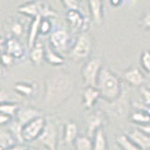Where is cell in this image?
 <instances>
[{"label":"cell","instance_id":"obj_4","mask_svg":"<svg viewBox=\"0 0 150 150\" xmlns=\"http://www.w3.org/2000/svg\"><path fill=\"white\" fill-rule=\"evenodd\" d=\"M103 66L100 56H93L88 58L81 68V78L84 86H96Z\"/></svg>","mask_w":150,"mask_h":150},{"label":"cell","instance_id":"obj_23","mask_svg":"<svg viewBox=\"0 0 150 150\" xmlns=\"http://www.w3.org/2000/svg\"><path fill=\"white\" fill-rule=\"evenodd\" d=\"M93 150H108V140L104 129H98L93 136Z\"/></svg>","mask_w":150,"mask_h":150},{"label":"cell","instance_id":"obj_27","mask_svg":"<svg viewBox=\"0 0 150 150\" xmlns=\"http://www.w3.org/2000/svg\"><path fill=\"white\" fill-rule=\"evenodd\" d=\"M20 107L21 106L19 105L18 103L14 101H9V100L2 101L1 104H0V112H1V114L8 115L14 118L17 115L18 110L20 109Z\"/></svg>","mask_w":150,"mask_h":150},{"label":"cell","instance_id":"obj_7","mask_svg":"<svg viewBox=\"0 0 150 150\" xmlns=\"http://www.w3.org/2000/svg\"><path fill=\"white\" fill-rule=\"evenodd\" d=\"M67 21L69 30L76 35L82 32H87L90 28V19L87 18L81 11V9H69L66 12Z\"/></svg>","mask_w":150,"mask_h":150},{"label":"cell","instance_id":"obj_36","mask_svg":"<svg viewBox=\"0 0 150 150\" xmlns=\"http://www.w3.org/2000/svg\"><path fill=\"white\" fill-rule=\"evenodd\" d=\"M13 117L9 116L8 115H5V114H1L0 112V124H1L2 127H5L7 125H9L13 121Z\"/></svg>","mask_w":150,"mask_h":150},{"label":"cell","instance_id":"obj_17","mask_svg":"<svg viewBox=\"0 0 150 150\" xmlns=\"http://www.w3.org/2000/svg\"><path fill=\"white\" fill-rule=\"evenodd\" d=\"M42 17L40 15L31 19L27 32V46L28 49H32L34 45L38 42V37L40 35V25Z\"/></svg>","mask_w":150,"mask_h":150},{"label":"cell","instance_id":"obj_37","mask_svg":"<svg viewBox=\"0 0 150 150\" xmlns=\"http://www.w3.org/2000/svg\"><path fill=\"white\" fill-rule=\"evenodd\" d=\"M28 147L25 146V145H23V144H16L12 145V146L7 148L6 150H26Z\"/></svg>","mask_w":150,"mask_h":150},{"label":"cell","instance_id":"obj_18","mask_svg":"<svg viewBox=\"0 0 150 150\" xmlns=\"http://www.w3.org/2000/svg\"><path fill=\"white\" fill-rule=\"evenodd\" d=\"M13 90L15 91L18 95L23 98H29L35 96L37 93L38 86L35 82H18L14 83Z\"/></svg>","mask_w":150,"mask_h":150},{"label":"cell","instance_id":"obj_33","mask_svg":"<svg viewBox=\"0 0 150 150\" xmlns=\"http://www.w3.org/2000/svg\"><path fill=\"white\" fill-rule=\"evenodd\" d=\"M64 7L69 9H81V0H60Z\"/></svg>","mask_w":150,"mask_h":150},{"label":"cell","instance_id":"obj_6","mask_svg":"<svg viewBox=\"0 0 150 150\" xmlns=\"http://www.w3.org/2000/svg\"><path fill=\"white\" fill-rule=\"evenodd\" d=\"M59 129L56 123L50 118H46V125L43 131L35 142L48 150H57Z\"/></svg>","mask_w":150,"mask_h":150},{"label":"cell","instance_id":"obj_38","mask_svg":"<svg viewBox=\"0 0 150 150\" xmlns=\"http://www.w3.org/2000/svg\"><path fill=\"white\" fill-rule=\"evenodd\" d=\"M125 0H109L110 6L112 8H119L123 5Z\"/></svg>","mask_w":150,"mask_h":150},{"label":"cell","instance_id":"obj_34","mask_svg":"<svg viewBox=\"0 0 150 150\" xmlns=\"http://www.w3.org/2000/svg\"><path fill=\"white\" fill-rule=\"evenodd\" d=\"M14 59L11 54H8V53H1V64H2V67L5 68H9L11 66H12L14 64Z\"/></svg>","mask_w":150,"mask_h":150},{"label":"cell","instance_id":"obj_16","mask_svg":"<svg viewBox=\"0 0 150 150\" xmlns=\"http://www.w3.org/2000/svg\"><path fill=\"white\" fill-rule=\"evenodd\" d=\"M138 146L143 150H150V136L135 127L127 134Z\"/></svg>","mask_w":150,"mask_h":150},{"label":"cell","instance_id":"obj_26","mask_svg":"<svg viewBox=\"0 0 150 150\" xmlns=\"http://www.w3.org/2000/svg\"><path fill=\"white\" fill-rule=\"evenodd\" d=\"M130 121L136 126L150 123V115L143 110H135L129 116Z\"/></svg>","mask_w":150,"mask_h":150},{"label":"cell","instance_id":"obj_5","mask_svg":"<svg viewBox=\"0 0 150 150\" xmlns=\"http://www.w3.org/2000/svg\"><path fill=\"white\" fill-rule=\"evenodd\" d=\"M70 32L66 28H55L49 35V45L61 54H69L75 40Z\"/></svg>","mask_w":150,"mask_h":150},{"label":"cell","instance_id":"obj_2","mask_svg":"<svg viewBox=\"0 0 150 150\" xmlns=\"http://www.w3.org/2000/svg\"><path fill=\"white\" fill-rule=\"evenodd\" d=\"M101 98L107 103H112L122 96V83L120 78L112 70L104 66L102 68L97 84Z\"/></svg>","mask_w":150,"mask_h":150},{"label":"cell","instance_id":"obj_31","mask_svg":"<svg viewBox=\"0 0 150 150\" xmlns=\"http://www.w3.org/2000/svg\"><path fill=\"white\" fill-rule=\"evenodd\" d=\"M9 30H11V36L19 38L21 37L23 32V25L20 21H12L9 25Z\"/></svg>","mask_w":150,"mask_h":150},{"label":"cell","instance_id":"obj_24","mask_svg":"<svg viewBox=\"0 0 150 150\" xmlns=\"http://www.w3.org/2000/svg\"><path fill=\"white\" fill-rule=\"evenodd\" d=\"M115 142L121 150H143L136 144L127 134H119L116 136Z\"/></svg>","mask_w":150,"mask_h":150},{"label":"cell","instance_id":"obj_40","mask_svg":"<svg viewBox=\"0 0 150 150\" xmlns=\"http://www.w3.org/2000/svg\"><path fill=\"white\" fill-rule=\"evenodd\" d=\"M26 150H40V149H38V148H36V147H28Z\"/></svg>","mask_w":150,"mask_h":150},{"label":"cell","instance_id":"obj_13","mask_svg":"<svg viewBox=\"0 0 150 150\" xmlns=\"http://www.w3.org/2000/svg\"><path fill=\"white\" fill-rule=\"evenodd\" d=\"M122 77H123L124 81L128 83L129 86L137 87L143 86V83L145 80L143 71L135 66H131L129 69H127L123 72Z\"/></svg>","mask_w":150,"mask_h":150},{"label":"cell","instance_id":"obj_1","mask_svg":"<svg viewBox=\"0 0 150 150\" xmlns=\"http://www.w3.org/2000/svg\"><path fill=\"white\" fill-rule=\"evenodd\" d=\"M75 90V80L69 72L54 70L46 75L44 80L43 105L56 107L71 97Z\"/></svg>","mask_w":150,"mask_h":150},{"label":"cell","instance_id":"obj_30","mask_svg":"<svg viewBox=\"0 0 150 150\" xmlns=\"http://www.w3.org/2000/svg\"><path fill=\"white\" fill-rule=\"evenodd\" d=\"M58 15V13L56 12L54 9L52 8L49 4L47 3H42L41 9H40V16L42 18H56Z\"/></svg>","mask_w":150,"mask_h":150},{"label":"cell","instance_id":"obj_14","mask_svg":"<svg viewBox=\"0 0 150 150\" xmlns=\"http://www.w3.org/2000/svg\"><path fill=\"white\" fill-rule=\"evenodd\" d=\"M101 98L100 92L96 86H86L82 94V102L84 109L91 110Z\"/></svg>","mask_w":150,"mask_h":150},{"label":"cell","instance_id":"obj_9","mask_svg":"<svg viewBox=\"0 0 150 150\" xmlns=\"http://www.w3.org/2000/svg\"><path fill=\"white\" fill-rule=\"evenodd\" d=\"M1 53L11 54L15 60H23L25 56V48L16 37L9 36L1 40Z\"/></svg>","mask_w":150,"mask_h":150},{"label":"cell","instance_id":"obj_20","mask_svg":"<svg viewBox=\"0 0 150 150\" xmlns=\"http://www.w3.org/2000/svg\"><path fill=\"white\" fill-rule=\"evenodd\" d=\"M29 51V59L31 63L37 67L41 66L43 61H45V46L40 41H38Z\"/></svg>","mask_w":150,"mask_h":150},{"label":"cell","instance_id":"obj_21","mask_svg":"<svg viewBox=\"0 0 150 150\" xmlns=\"http://www.w3.org/2000/svg\"><path fill=\"white\" fill-rule=\"evenodd\" d=\"M45 61L53 67H59L65 64V57L63 54L53 49L50 45L45 46Z\"/></svg>","mask_w":150,"mask_h":150},{"label":"cell","instance_id":"obj_22","mask_svg":"<svg viewBox=\"0 0 150 150\" xmlns=\"http://www.w3.org/2000/svg\"><path fill=\"white\" fill-rule=\"evenodd\" d=\"M16 144H19V142L9 129L2 128L0 130V150H6Z\"/></svg>","mask_w":150,"mask_h":150},{"label":"cell","instance_id":"obj_28","mask_svg":"<svg viewBox=\"0 0 150 150\" xmlns=\"http://www.w3.org/2000/svg\"><path fill=\"white\" fill-rule=\"evenodd\" d=\"M53 31V23L50 18H42L40 25V35H50Z\"/></svg>","mask_w":150,"mask_h":150},{"label":"cell","instance_id":"obj_12","mask_svg":"<svg viewBox=\"0 0 150 150\" xmlns=\"http://www.w3.org/2000/svg\"><path fill=\"white\" fill-rule=\"evenodd\" d=\"M40 116H42V112L36 108L33 107H27L23 106L20 107V109L18 110L16 116L14 117V119L16 120L17 123L23 127L27 123H29L30 121L34 120Z\"/></svg>","mask_w":150,"mask_h":150},{"label":"cell","instance_id":"obj_32","mask_svg":"<svg viewBox=\"0 0 150 150\" xmlns=\"http://www.w3.org/2000/svg\"><path fill=\"white\" fill-rule=\"evenodd\" d=\"M139 26L144 30H150V8L145 11L138 21Z\"/></svg>","mask_w":150,"mask_h":150},{"label":"cell","instance_id":"obj_3","mask_svg":"<svg viewBox=\"0 0 150 150\" xmlns=\"http://www.w3.org/2000/svg\"><path fill=\"white\" fill-rule=\"evenodd\" d=\"M94 47V39L91 33L82 32L76 35L69 56L74 61H83L90 58Z\"/></svg>","mask_w":150,"mask_h":150},{"label":"cell","instance_id":"obj_8","mask_svg":"<svg viewBox=\"0 0 150 150\" xmlns=\"http://www.w3.org/2000/svg\"><path fill=\"white\" fill-rule=\"evenodd\" d=\"M46 125V118L40 116L25 125L22 129V138L25 143H32L40 137Z\"/></svg>","mask_w":150,"mask_h":150},{"label":"cell","instance_id":"obj_25","mask_svg":"<svg viewBox=\"0 0 150 150\" xmlns=\"http://www.w3.org/2000/svg\"><path fill=\"white\" fill-rule=\"evenodd\" d=\"M75 150H93V139L86 135H79L73 143Z\"/></svg>","mask_w":150,"mask_h":150},{"label":"cell","instance_id":"obj_15","mask_svg":"<svg viewBox=\"0 0 150 150\" xmlns=\"http://www.w3.org/2000/svg\"><path fill=\"white\" fill-rule=\"evenodd\" d=\"M42 3L40 0H31L23 3L18 7L17 11L23 16L34 19L35 17L40 15V9Z\"/></svg>","mask_w":150,"mask_h":150},{"label":"cell","instance_id":"obj_11","mask_svg":"<svg viewBox=\"0 0 150 150\" xmlns=\"http://www.w3.org/2000/svg\"><path fill=\"white\" fill-rule=\"evenodd\" d=\"M87 5L91 21L96 25L101 26L104 22L103 0H87Z\"/></svg>","mask_w":150,"mask_h":150},{"label":"cell","instance_id":"obj_19","mask_svg":"<svg viewBox=\"0 0 150 150\" xmlns=\"http://www.w3.org/2000/svg\"><path fill=\"white\" fill-rule=\"evenodd\" d=\"M79 136L78 125L73 121H68L64 125L63 142L67 144H71Z\"/></svg>","mask_w":150,"mask_h":150},{"label":"cell","instance_id":"obj_35","mask_svg":"<svg viewBox=\"0 0 150 150\" xmlns=\"http://www.w3.org/2000/svg\"><path fill=\"white\" fill-rule=\"evenodd\" d=\"M140 93H141V95H142L143 101L144 104L150 105V88L146 86H141Z\"/></svg>","mask_w":150,"mask_h":150},{"label":"cell","instance_id":"obj_29","mask_svg":"<svg viewBox=\"0 0 150 150\" xmlns=\"http://www.w3.org/2000/svg\"><path fill=\"white\" fill-rule=\"evenodd\" d=\"M140 65L144 71L150 74V50H144L140 56Z\"/></svg>","mask_w":150,"mask_h":150},{"label":"cell","instance_id":"obj_39","mask_svg":"<svg viewBox=\"0 0 150 150\" xmlns=\"http://www.w3.org/2000/svg\"><path fill=\"white\" fill-rule=\"evenodd\" d=\"M137 128H139L141 130H143L144 133H146L147 135L150 136V123L145 124V125H140V126H136Z\"/></svg>","mask_w":150,"mask_h":150},{"label":"cell","instance_id":"obj_10","mask_svg":"<svg viewBox=\"0 0 150 150\" xmlns=\"http://www.w3.org/2000/svg\"><path fill=\"white\" fill-rule=\"evenodd\" d=\"M106 123L105 115L101 111H96L91 112L86 118V135L93 138L96 131L103 128V125Z\"/></svg>","mask_w":150,"mask_h":150}]
</instances>
